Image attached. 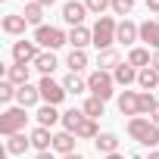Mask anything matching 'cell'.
Wrapping results in <instances>:
<instances>
[{"instance_id": "obj_31", "label": "cell", "mask_w": 159, "mask_h": 159, "mask_svg": "<svg viewBox=\"0 0 159 159\" xmlns=\"http://www.w3.org/2000/svg\"><path fill=\"white\" fill-rule=\"evenodd\" d=\"M84 116L88 119H100L103 116V100L100 97H88L84 100Z\"/></svg>"}, {"instance_id": "obj_38", "label": "cell", "mask_w": 159, "mask_h": 159, "mask_svg": "<svg viewBox=\"0 0 159 159\" xmlns=\"http://www.w3.org/2000/svg\"><path fill=\"white\" fill-rule=\"evenodd\" d=\"M150 119H153V122H156V125H159V103H156V109H153V112H150Z\"/></svg>"}, {"instance_id": "obj_6", "label": "cell", "mask_w": 159, "mask_h": 159, "mask_svg": "<svg viewBox=\"0 0 159 159\" xmlns=\"http://www.w3.org/2000/svg\"><path fill=\"white\" fill-rule=\"evenodd\" d=\"M38 88H41V100H44V103H50V106L62 103V100H66V94H69L62 84H56V81H53L50 75H47V78H41V84H38Z\"/></svg>"}, {"instance_id": "obj_34", "label": "cell", "mask_w": 159, "mask_h": 159, "mask_svg": "<svg viewBox=\"0 0 159 159\" xmlns=\"http://www.w3.org/2000/svg\"><path fill=\"white\" fill-rule=\"evenodd\" d=\"M84 7H88V13L103 16V10H106V7H112V0H84Z\"/></svg>"}, {"instance_id": "obj_4", "label": "cell", "mask_w": 159, "mask_h": 159, "mask_svg": "<svg viewBox=\"0 0 159 159\" xmlns=\"http://www.w3.org/2000/svg\"><path fill=\"white\" fill-rule=\"evenodd\" d=\"M112 84H116V78H112L109 72H103V69H97V72L88 78V91H91L94 97H100L103 103L112 97Z\"/></svg>"}, {"instance_id": "obj_43", "label": "cell", "mask_w": 159, "mask_h": 159, "mask_svg": "<svg viewBox=\"0 0 159 159\" xmlns=\"http://www.w3.org/2000/svg\"><path fill=\"white\" fill-rule=\"evenodd\" d=\"M147 159H159V150H156V153H150V156H147Z\"/></svg>"}, {"instance_id": "obj_39", "label": "cell", "mask_w": 159, "mask_h": 159, "mask_svg": "<svg viewBox=\"0 0 159 159\" xmlns=\"http://www.w3.org/2000/svg\"><path fill=\"white\" fill-rule=\"evenodd\" d=\"M34 159H53V153H50V150H47V153H38V156H34Z\"/></svg>"}, {"instance_id": "obj_35", "label": "cell", "mask_w": 159, "mask_h": 159, "mask_svg": "<svg viewBox=\"0 0 159 159\" xmlns=\"http://www.w3.org/2000/svg\"><path fill=\"white\" fill-rule=\"evenodd\" d=\"M112 10H116V16H128L134 10V0H112Z\"/></svg>"}, {"instance_id": "obj_3", "label": "cell", "mask_w": 159, "mask_h": 159, "mask_svg": "<svg viewBox=\"0 0 159 159\" xmlns=\"http://www.w3.org/2000/svg\"><path fill=\"white\" fill-rule=\"evenodd\" d=\"M25 122H28L25 106H13V109H7L3 116H0V134L13 137V134H19V131L25 128Z\"/></svg>"}, {"instance_id": "obj_33", "label": "cell", "mask_w": 159, "mask_h": 159, "mask_svg": "<svg viewBox=\"0 0 159 159\" xmlns=\"http://www.w3.org/2000/svg\"><path fill=\"white\" fill-rule=\"evenodd\" d=\"M16 91H19V88H16L13 81H7V78L0 81V100H3V103H10V100L16 97Z\"/></svg>"}, {"instance_id": "obj_29", "label": "cell", "mask_w": 159, "mask_h": 159, "mask_svg": "<svg viewBox=\"0 0 159 159\" xmlns=\"http://www.w3.org/2000/svg\"><path fill=\"white\" fill-rule=\"evenodd\" d=\"M62 88H66L69 94H81V91H88V81H81L75 72H69V75H66V81H62Z\"/></svg>"}, {"instance_id": "obj_42", "label": "cell", "mask_w": 159, "mask_h": 159, "mask_svg": "<svg viewBox=\"0 0 159 159\" xmlns=\"http://www.w3.org/2000/svg\"><path fill=\"white\" fill-rule=\"evenodd\" d=\"M106 159H125V156H122V153H109Z\"/></svg>"}, {"instance_id": "obj_23", "label": "cell", "mask_w": 159, "mask_h": 159, "mask_svg": "<svg viewBox=\"0 0 159 159\" xmlns=\"http://www.w3.org/2000/svg\"><path fill=\"white\" fill-rule=\"evenodd\" d=\"M94 147H97L100 153H106V156H109V153H119V137H116L112 131H106V134H100V137L94 140Z\"/></svg>"}, {"instance_id": "obj_36", "label": "cell", "mask_w": 159, "mask_h": 159, "mask_svg": "<svg viewBox=\"0 0 159 159\" xmlns=\"http://www.w3.org/2000/svg\"><path fill=\"white\" fill-rule=\"evenodd\" d=\"M147 7H150L153 13H159V0H147Z\"/></svg>"}, {"instance_id": "obj_14", "label": "cell", "mask_w": 159, "mask_h": 159, "mask_svg": "<svg viewBox=\"0 0 159 159\" xmlns=\"http://www.w3.org/2000/svg\"><path fill=\"white\" fill-rule=\"evenodd\" d=\"M16 100H19V106H34L38 100H41V88H31V84H22L19 91H16Z\"/></svg>"}, {"instance_id": "obj_41", "label": "cell", "mask_w": 159, "mask_h": 159, "mask_svg": "<svg viewBox=\"0 0 159 159\" xmlns=\"http://www.w3.org/2000/svg\"><path fill=\"white\" fill-rule=\"evenodd\" d=\"M62 159H84L81 153H69V156H62Z\"/></svg>"}, {"instance_id": "obj_7", "label": "cell", "mask_w": 159, "mask_h": 159, "mask_svg": "<svg viewBox=\"0 0 159 159\" xmlns=\"http://www.w3.org/2000/svg\"><path fill=\"white\" fill-rule=\"evenodd\" d=\"M38 56H41V50H38L34 41H16V44H13V59H16V62L28 66V62H34Z\"/></svg>"}, {"instance_id": "obj_2", "label": "cell", "mask_w": 159, "mask_h": 159, "mask_svg": "<svg viewBox=\"0 0 159 159\" xmlns=\"http://www.w3.org/2000/svg\"><path fill=\"white\" fill-rule=\"evenodd\" d=\"M116 31H119L116 19H112V16H100L97 25H94V47H97V50H112Z\"/></svg>"}, {"instance_id": "obj_19", "label": "cell", "mask_w": 159, "mask_h": 159, "mask_svg": "<svg viewBox=\"0 0 159 159\" xmlns=\"http://www.w3.org/2000/svg\"><path fill=\"white\" fill-rule=\"evenodd\" d=\"M59 119H62V116H59L56 106H50V103H44V106L38 109V125H41V128H53Z\"/></svg>"}, {"instance_id": "obj_11", "label": "cell", "mask_w": 159, "mask_h": 159, "mask_svg": "<svg viewBox=\"0 0 159 159\" xmlns=\"http://www.w3.org/2000/svg\"><path fill=\"white\" fill-rule=\"evenodd\" d=\"M140 38V25H134V22H119V31H116V41L119 44H134Z\"/></svg>"}, {"instance_id": "obj_25", "label": "cell", "mask_w": 159, "mask_h": 159, "mask_svg": "<svg viewBox=\"0 0 159 159\" xmlns=\"http://www.w3.org/2000/svg\"><path fill=\"white\" fill-rule=\"evenodd\" d=\"M128 62H131L134 69H147V66L153 62V56H150V50H143V47H134V50L128 53Z\"/></svg>"}, {"instance_id": "obj_26", "label": "cell", "mask_w": 159, "mask_h": 159, "mask_svg": "<svg viewBox=\"0 0 159 159\" xmlns=\"http://www.w3.org/2000/svg\"><path fill=\"white\" fill-rule=\"evenodd\" d=\"M25 19H28V25H38L41 28V19H44V7L38 3V0H31V3H25V13H22Z\"/></svg>"}, {"instance_id": "obj_5", "label": "cell", "mask_w": 159, "mask_h": 159, "mask_svg": "<svg viewBox=\"0 0 159 159\" xmlns=\"http://www.w3.org/2000/svg\"><path fill=\"white\" fill-rule=\"evenodd\" d=\"M34 44H41V47H47V50H56V47L69 44V38H66L59 28H53V25H41V28L34 31Z\"/></svg>"}, {"instance_id": "obj_10", "label": "cell", "mask_w": 159, "mask_h": 159, "mask_svg": "<svg viewBox=\"0 0 159 159\" xmlns=\"http://www.w3.org/2000/svg\"><path fill=\"white\" fill-rule=\"evenodd\" d=\"M69 44H72V50H84L88 44H94V28H84V25L72 28L69 31Z\"/></svg>"}, {"instance_id": "obj_32", "label": "cell", "mask_w": 159, "mask_h": 159, "mask_svg": "<svg viewBox=\"0 0 159 159\" xmlns=\"http://www.w3.org/2000/svg\"><path fill=\"white\" fill-rule=\"evenodd\" d=\"M156 103H159V100L153 97V91H143V94H140V116H150V112L156 109Z\"/></svg>"}, {"instance_id": "obj_44", "label": "cell", "mask_w": 159, "mask_h": 159, "mask_svg": "<svg viewBox=\"0 0 159 159\" xmlns=\"http://www.w3.org/2000/svg\"><path fill=\"white\" fill-rule=\"evenodd\" d=\"M28 3H31V0H28Z\"/></svg>"}, {"instance_id": "obj_37", "label": "cell", "mask_w": 159, "mask_h": 159, "mask_svg": "<svg viewBox=\"0 0 159 159\" xmlns=\"http://www.w3.org/2000/svg\"><path fill=\"white\" fill-rule=\"evenodd\" d=\"M150 66H153V69H156V72H159V50H156V53H153V62H150Z\"/></svg>"}, {"instance_id": "obj_20", "label": "cell", "mask_w": 159, "mask_h": 159, "mask_svg": "<svg viewBox=\"0 0 159 159\" xmlns=\"http://www.w3.org/2000/svg\"><path fill=\"white\" fill-rule=\"evenodd\" d=\"M7 81H13L16 88L28 84V66H22V62H13V66L7 69Z\"/></svg>"}, {"instance_id": "obj_16", "label": "cell", "mask_w": 159, "mask_h": 159, "mask_svg": "<svg viewBox=\"0 0 159 159\" xmlns=\"http://www.w3.org/2000/svg\"><path fill=\"white\" fill-rule=\"evenodd\" d=\"M53 150H56V153H62V156L75 153V134H69V131L53 134Z\"/></svg>"}, {"instance_id": "obj_13", "label": "cell", "mask_w": 159, "mask_h": 159, "mask_svg": "<svg viewBox=\"0 0 159 159\" xmlns=\"http://www.w3.org/2000/svg\"><path fill=\"white\" fill-rule=\"evenodd\" d=\"M84 122H88L84 109H69V112H62V125H66V131H69V134H75Z\"/></svg>"}, {"instance_id": "obj_27", "label": "cell", "mask_w": 159, "mask_h": 159, "mask_svg": "<svg viewBox=\"0 0 159 159\" xmlns=\"http://www.w3.org/2000/svg\"><path fill=\"white\" fill-rule=\"evenodd\" d=\"M97 66H100L103 72H109V69L116 72L122 62H119V53H116V50H100V59H97Z\"/></svg>"}, {"instance_id": "obj_28", "label": "cell", "mask_w": 159, "mask_h": 159, "mask_svg": "<svg viewBox=\"0 0 159 159\" xmlns=\"http://www.w3.org/2000/svg\"><path fill=\"white\" fill-rule=\"evenodd\" d=\"M66 66L78 75L81 69H88V53H84V50H72V53H69V59H66Z\"/></svg>"}, {"instance_id": "obj_12", "label": "cell", "mask_w": 159, "mask_h": 159, "mask_svg": "<svg viewBox=\"0 0 159 159\" xmlns=\"http://www.w3.org/2000/svg\"><path fill=\"white\" fill-rule=\"evenodd\" d=\"M28 137H31V147H34V150H41V153H47V150L53 147V134H50V128H41V125H38Z\"/></svg>"}, {"instance_id": "obj_40", "label": "cell", "mask_w": 159, "mask_h": 159, "mask_svg": "<svg viewBox=\"0 0 159 159\" xmlns=\"http://www.w3.org/2000/svg\"><path fill=\"white\" fill-rule=\"evenodd\" d=\"M38 3H41V7L47 10V7H53V3H56V0H38Z\"/></svg>"}, {"instance_id": "obj_22", "label": "cell", "mask_w": 159, "mask_h": 159, "mask_svg": "<svg viewBox=\"0 0 159 159\" xmlns=\"http://www.w3.org/2000/svg\"><path fill=\"white\" fill-rule=\"evenodd\" d=\"M137 84H140L143 91H153V88H159V72H156L153 66L140 69V72H137Z\"/></svg>"}, {"instance_id": "obj_1", "label": "cell", "mask_w": 159, "mask_h": 159, "mask_svg": "<svg viewBox=\"0 0 159 159\" xmlns=\"http://www.w3.org/2000/svg\"><path fill=\"white\" fill-rule=\"evenodd\" d=\"M128 134H131L137 143H143V147H156V143H159V125H156L153 119H143V116H134V119L128 122Z\"/></svg>"}, {"instance_id": "obj_15", "label": "cell", "mask_w": 159, "mask_h": 159, "mask_svg": "<svg viewBox=\"0 0 159 159\" xmlns=\"http://www.w3.org/2000/svg\"><path fill=\"white\" fill-rule=\"evenodd\" d=\"M28 147H31V137H25L22 131L13 134V137H7V153H10V156H22Z\"/></svg>"}, {"instance_id": "obj_8", "label": "cell", "mask_w": 159, "mask_h": 159, "mask_svg": "<svg viewBox=\"0 0 159 159\" xmlns=\"http://www.w3.org/2000/svg\"><path fill=\"white\" fill-rule=\"evenodd\" d=\"M84 16H88V7H84V3H78V0H69V3L62 7V19H66L72 28L81 25V22H84Z\"/></svg>"}, {"instance_id": "obj_18", "label": "cell", "mask_w": 159, "mask_h": 159, "mask_svg": "<svg viewBox=\"0 0 159 159\" xmlns=\"http://www.w3.org/2000/svg\"><path fill=\"white\" fill-rule=\"evenodd\" d=\"M56 66H59V62H56L53 50H44V53H41L38 59H34V69H38V72H41L44 78H47V75H53V69H56Z\"/></svg>"}, {"instance_id": "obj_30", "label": "cell", "mask_w": 159, "mask_h": 159, "mask_svg": "<svg viewBox=\"0 0 159 159\" xmlns=\"http://www.w3.org/2000/svg\"><path fill=\"white\" fill-rule=\"evenodd\" d=\"M75 137H84V140H97V137H100V128H97V122H94V119H88V122H84L81 128L75 131Z\"/></svg>"}, {"instance_id": "obj_21", "label": "cell", "mask_w": 159, "mask_h": 159, "mask_svg": "<svg viewBox=\"0 0 159 159\" xmlns=\"http://www.w3.org/2000/svg\"><path fill=\"white\" fill-rule=\"evenodd\" d=\"M112 78H116V84H125V88H128L131 81H137V69H134L131 62H122V66L112 72Z\"/></svg>"}, {"instance_id": "obj_24", "label": "cell", "mask_w": 159, "mask_h": 159, "mask_svg": "<svg viewBox=\"0 0 159 159\" xmlns=\"http://www.w3.org/2000/svg\"><path fill=\"white\" fill-rule=\"evenodd\" d=\"M140 41H147L153 50H159V22H143L140 25Z\"/></svg>"}, {"instance_id": "obj_17", "label": "cell", "mask_w": 159, "mask_h": 159, "mask_svg": "<svg viewBox=\"0 0 159 159\" xmlns=\"http://www.w3.org/2000/svg\"><path fill=\"white\" fill-rule=\"evenodd\" d=\"M25 25H28L25 16H16V13L3 16V31H7V34H25Z\"/></svg>"}, {"instance_id": "obj_9", "label": "cell", "mask_w": 159, "mask_h": 159, "mask_svg": "<svg viewBox=\"0 0 159 159\" xmlns=\"http://www.w3.org/2000/svg\"><path fill=\"white\" fill-rule=\"evenodd\" d=\"M119 112L122 116H140V94H134V91H125L122 97H119Z\"/></svg>"}]
</instances>
